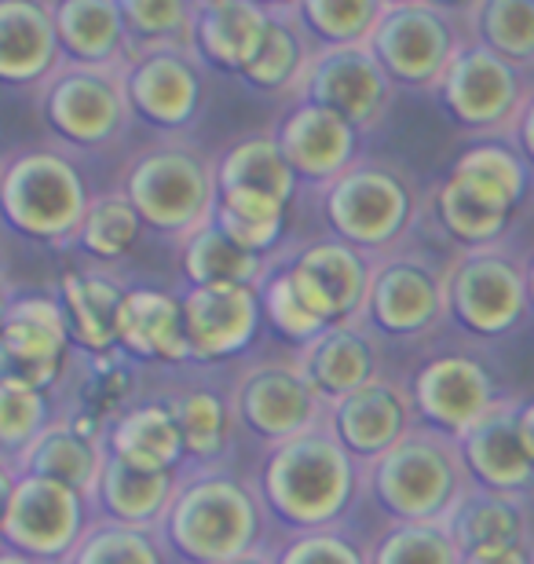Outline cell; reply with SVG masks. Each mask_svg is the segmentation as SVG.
<instances>
[{"label":"cell","instance_id":"obj_19","mask_svg":"<svg viewBox=\"0 0 534 564\" xmlns=\"http://www.w3.org/2000/svg\"><path fill=\"white\" fill-rule=\"evenodd\" d=\"M414 425L422 422H417L411 386H400V381L384 375L373 378L367 389L329 403L326 414V429L348 447V455L362 469L373 466L381 455H389Z\"/></svg>","mask_w":534,"mask_h":564},{"label":"cell","instance_id":"obj_8","mask_svg":"<svg viewBox=\"0 0 534 564\" xmlns=\"http://www.w3.org/2000/svg\"><path fill=\"white\" fill-rule=\"evenodd\" d=\"M92 521V502L81 491L4 466V521H0L4 550L41 564H66Z\"/></svg>","mask_w":534,"mask_h":564},{"label":"cell","instance_id":"obj_31","mask_svg":"<svg viewBox=\"0 0 534 564\" xmlns=\"http://www.w3.org/2000/svg\"><path fill=\"white\" fill-rule=\"evenodd\" d=\"M107 455L135 469L179 473L187 447L168 403H135L107 425Z\"/></svg>","mask_w":534,"mask_h":564},{"label":"cell","instance_id":"obj_27","mask_svg":"<svg viewBox=\"0 0 534 564\" xmlns=\"http://www.w3.org/2000/svg\"><path fill=\"white\" fill-rule=\"evenodd\" d=\"M118 348L146 364H187L184 301L154 286H135L121 304Z\"/></svg>","mask_w":534,"mask_h":564},{"label":"cell","instance_id":"obj_30","mask_svg":"<svg viewBox=\"0 0 534 564\" xmlns=\"http://www.w3.org/2000/svg\"><path fill=\"white\" fill-rule=\"evenodd\" d=\"M450 176L469 191L476 202H483L487 209L513 217L531 195L534 169L527 158L509 147V140H480L469 143L465 151L454 158Z\"/></svg>","mask_w":534,"mask_h":564},{"label":"cell","instance_id":"obj_26","mask_svg":"<svg viewBox=\"0 0 534 564\" xmlns=\"http://www.w3.org/2000/svg\"><path fill=\"white\" fill-rule=\"evenodd\" d=\"M55 22L70 66L121 74L132 59L121 0H55Z\"/></svg>","mask_w":534,"mask_h":564},{"label":"cell","instance_id":"obj_11","mask_svg":"<svg viewBox=\"0 0 534 564\" xmlns=\"http://www.w3.org/2000/svg\"><path fill=\"white\" fill-rule=\"evenodd\" d=\"M527 93L531 85L516 66H509L502 55H494L483 44L469 41L439 82L436 99L454 126L487 140H509L520 110L527 104Z\"/></svg>","mask_w":534,"mask_h":564},{"label":"cell","instance_id":"obj_20","mask_svg":"<svg viewBox=\"0 0 534 564\" xmlns=\"http://www.w3.org/2000/svg\"><path fill=\"white\" fill-rule=\"evenodd\" d=\"M179 301L195 364H220L246 352L264 323L260 286H187Z\"/></svg>","mask_w":534,"mask_h":564},{"label":"cell","instance_id":"obj_42","mask_svg":"<svg viewBox=\"0 0 534 564\" xmlns=\"http://www.w3.org/2000/svg\"><path fill=\"white\" fill-rule=\"evenodd\" d=\"M121 15L129 26L132 55L190 52L195 4L187 0H121Z\"/></svg>","mask_w":534,"mask_h":564},{"label":"cell","instance_id":"obj_14","mask_svg":"<svg viewBox=\"0 0 534 564\" xmlns=\"http://www.w3.org/2000/svg\"><path fill=\"white\" fill-rule=\"evenodd\" d=\"M74 345L70 319L59 297L19 293L4 304V345H0V378L48 392L63 378L66 348Z\"/></svg>","mask_w":534,"mask_h":564},{"label":"cell","instance_id":"obj_36","mask_svg":"<svg viewBox=\"0 0 534 564\" xmlns=\"http://www.w3.org/2000/svg\"><path fill=\"white\" fill-rule=\"evenodd\" d=\"M179 261H184L190 286H264L268 275L275 272L264 257L235 246L216 224H206L179 246Z\"/></svg>","mask_w":534,"mask_h":564},{"label":"cell","instance_id":"obj_4","mask_svg":"<svg viewBox=\"0 0 534 564\" xmlns=\"http://www.w3.org/2000/svg\"><path fill=\"white\" fill-rule=\"evenodd\" d=\"M0 206L22 239L70 246L92 206L81 165L59 147H19L0 169Z\"/></svg>","mask_w":534,"mask_h":564},{"label":"cell","instance_id":"obj_34","mask_svg":"<svg viewBox=\"0 0 534 564\" xmlns=\"http://www.w3.org/2000/svg\"><path fill=\"white\" fill-rule=\"evenodd\" d=\"M315 59V44L297 26L286 4H271V26L257 63L242 74V82L260 96H297V88Z\"/></svg>","mask_w":534,"mask_h":564},{"label":"cell","instance_id":"obj_46","mask_svg":"<svg viewBox=\"0 0 534 564\" xmlns=\"http://www.w3.org/2000/svg\"><path fill=\"white\" fill-rule=\"evenodd\" d=\"M260 297H264V319L279 337H286L290 345H312L315 337H323L329 326L308 308V301L301 297L297 286L290 279V268H275L268 275V282L260 286Z\"/></svg>","mask_w":534,"mask_h":564},{"label":"cell","instance_id":"obj_23","mask_svg":"<svg viewBox=\"0 0 534 564\" xmlns=\"http://www.w3.org/2000/svg\"><path fill=\"white\" fill-rule=\"evenodd\" d=\"M520 408H524V400L505 397L458 444L476 488L527 499L534 491V458L520 440Z\"/></svg>","mask_w":534,"mask_h":564},{"label":"cell","instance_id":"obj_38","mask_svg":"<svg viewBox=\"0 0 534 564\" xmlns=\"http://www.w3.org/2000/svg\"><path fill=\"white\" fill-rule=\"evenodd\" d=\"M290 15L308 33L315 52L370 44L384 0H286Z\"/></svg>","mask_w":534,"mask_h":564},{"label":"cell","instance_id":"obj_29","mask_svg":"<svg viewBox=\"0 0 534 564\" xmlns=\"http://www.w3.org/2000/svg\"><path fill=\"white\" fill-rule=\"evenodd\" d=\"M4 466L33 473V477L59 480L92 502L107 466V444L81 436L70 422H52L26 451H19L15 458H4Z\"/></svg>","mask_w":534,"mask_h":564},{"label":"cell","instance_id":"obj_32","mask_svg":"<svg viewBox=\"0 0 534 564\" xmlns=\"http://www.w3.org/2000/svg\"><path fill=\"white\" fill-rule=\"evenodd\" d=\"M129 290L103 272H66L59 282V301L70 319L74 345L85 352L107 356L118 348V319Z\"/></svg>","mask_w":534,"mask_h":564},{"label":"cell","instance_id":"obj_21","mask_svg":"<svg viewBox=\"0 0 534 564\" xmlns=\"http://www.w3.org/2000/svg\"><path fill=\"white\" fill-rule=\"evenodd\" d=\"M275 140L301 184L326 187L359 162V129L334 110L297 99L279 121Z\"/></svg>","mask_w":534,"mask_h":564},{"label":"cell","instance_id":"obj_17","mask_svg":"<svg viewBox=\"0 0 534 564\" xmlns=\"http://www.w3.org/2000/svg\"><path fill=\"white\" fill-rule=\"evenodd\" d=\"M121 85L132 118L157 132L190 129L206 104V82L195 52L132 55L121 70Z\"/></svg>","mask_w":534,"mask_h":564},{"label":"cell","instance_id":"obj_53","mask_svg":"<svg viewBox=\"0 0 534 564\" xmlns=\"http://www.w3.org/2000/svg\"><path fill=\"white\" fill-rule=\"evenodd\" d=\"M0 564H41V561L22 557V554H15V550H4V554H0Z\"/></svg>","mask_w":534,"mask_h":564},{"label":"cell","instance_id":"obj_44","mask_svg":"<svg viewBox=\"0 0 534 564\" xmlns=\"http://www.w3.org/2000/svg\"><path fill=\"white\" fill-rule=\"evenodd\" d=\"M370 564H465V554L450 524L417 521L384 528L370 546Z\"/></svg>","mask_w":534,"mask_h":564},{"label":"cell","instance_id":"obj_49","mask_svg":"<svg viewBox=\"0 0 534 564\" xmlns=\"http://www.w3.org/2000/svg\"><path fill=\"white\" fill-rule=\"evenodd\" d=\"M509 140L516 143V151L524 154L527 165L534 169V88L527 93V104H524V110H520V118H516L513 132H509Z\"/></svg>","mask_w":534,"mask_h":564},{"label":"cell","instance_id":"obj_2","mask_svg":"<svg viewBox=\"0 0 534 564\" xmlns=\"http://www.w3.org/2000/svg\"><path fill=\"white\" fill-rule=\"evenodd\" d=\"M264 499L231 473L184 477L162 524V543L179 564H231L260 550Z\"/></svg>","mask_w":534,"mask_h":564},{"label":"cell","instance_id":"obj_51","mask_svg":"<svg viewBox=\"0 0 534 564\" xmlns=\"http://www.w3.org/2000/svg\"><path fill=\"white\" fill-rule=\"evenodd\" d=\"M520 440H524L527 455L534 458V400H527L524 408H520Z\"/></svg>","mask_w":534,"mask_h":564},{"label":"cell","instance_id":"obj_7","mask_svg":"<svg viewBox=\"0 0 534 564\" xmlns=\"http://www.w3.org/2000/svg\"><path fill=\"white\" fill-rule=\"evenodd\" d=\"M465 8L432 4V0H384L381 22L370 37L384 74L395 88L436 93L450 63L469 44Z\"/></svg>","mask_w":534,"mask_h":564},{"label":"cell","instance_id":"obj_41","mask_svg":"<svg viewBox=\"0 0 534 564\" xmlns=\"http://www.w3.org/2000/svg\"><path fill=\"white\" fill-rule=\"evenodd\" d=\"M432 213H436V224L443 228V235L461 246V253L502 246L509 220H513V217H502V213L487 209L483 202H476L450 173L432 191Z\"/></svg>","mask_w":534,"mask_h":564},{"label":"cell","instance_id":"obj_45","mask_svg":"<svg viewBox=\"0 0 534 564\" xmlns=\"http://www.w3.org/2000/svg\"><path fill=\"white\" fill-rule=\"evenodd\" d=\"M165 554L168 550L157 532L96 517L66 564H165Z\"/></svg>","mask_w":534,"mask_h":564},{"label":"cell","instance_id":"obj_9","mask_svg":"<svg viewBox=\"0 0 534 564\" xmlns=\"http://www.w3.org/2000/svg\"><path fill=\"white\" fill-rule=\"evenodd\" d=\"M447 323L472 337L513 334L531 312L527 264H520L502 246L465 250L443 272Z\"/></svg>","mask_w":534,"mask_h":564},{"label":"cell","instance_id":"obj_12","mask_svg":"<svg viewBox=\"0 0 534 564\" xmlns=\"http://www.w3.org/2000/svg\"><path fill=\"white\" fill-rule=\"evenodd\" d=\"M37 107L44 126L55 132V140L77 147V151L113 147L132 121L121 74L88 70V66L70 63L41 88Z\"/></svg>","mask_w":534,"mask_h":564},{"label":"cell","instance_id":"obj_50","mask_svg":"<svg viewBox=\"0 0 534 564\" xmlns=\"http://www.w3.org/2000/svg\"><path fill=\"white\" fill-rule=\"evenodd\" d=\"M465 564H534V546H494L465 554Z\"/></svg>","mask_w":534,"mask_h":564},{"label":"cell","instance_id":"obj_52","mask_svg":"<svg viewBox=\"0 0 534 564\" xmlns=\"http://www.w3.org/2000/svg\"><path fill=\"white\" fill-rule=\"evenodd\" d=\"M231 564H275V554L271 550H253V554H246V557H238V561H231Z\"/></svg>","mask_w":534,"mask_h":564},{"label":"cell","instance_id":"obj_47","mask_svg":"<svg viewBox=\"0 0 534 564\" xmlns=\"http://www.w3.org/2000/svg\"><path fill=\"white\" fill-rule=\"evenodd\" d=\"M48 425V392L22 386L15 378H0V447H4V458L26 451Z\"/></svg>","mask_w":534,"mask_h":564},{"label":"cell","instance_id":"obj_24","mask_svg":"<svg viewBox=\"0 0 534 564\" xmlns=\"http://www.w3.org/2000/svg\"><path fill=\"white\" fill-rule=\"evenodd\" d=\"M271 26V4L257 0H195L190 52L212 70L242 77L257 63Z\"/></svg>","mask_w":534,"mask_h":564},{"label":"cell","instance_id":"obj_15","mask_svg":"<svg viewBox=\"0 0 534 564\" xmlns=\"http://www.w3.org/2000/svg\"><path fill=\"white\" fill-rule=\"evenodd\" d=\"M411 397L417 422L454 440H461L505 400L491 370L469 352H443L425 359L411 381Z\"/></svg>","mask_w":534,"mask_h":564},{"label":"cell","instance_id":"obj_39","mask_svg":"<svg viewBox=\"0 0 534 564\" xmlns=\"http://www.w3.org/2000/svg\"><path fill=\"white\" fill-rule=\"evenodd\" d=\"M212 224L235 246H242L246 253L271 261V253L286 242L290 206H279V202H271L264 195H246V191H220L216 195Z\"/></svg>","mask_w":534,"mask_h":564},{"label":"cell","instance_id":"obj_1","mask_svg":"<svg viewBox=\"0 0 534 564\" xmlns=\"http://www.w3.org/2000/svg\"><path fill=\"white\" fill-rule=\"evenodd\" d=\"M359 488L362 466L326 425L268 447L257 477L264 510L275 513L293 535L334 528L351 510Z\"/></svg>","mask_w":534,"mask_h":564},{"label":"cell","instance_id":"obj_10","mask_svg":"<svg viewBox=\"0 0 534 564\" xmlns=\"http://www.w3.org/2000/svg\"><path fill=\"white\" fill-rule=\"evenodd\" d=\"M231 411L246 433H253L264 447H275L323 429L329 403L312 389L297 359H268L238 370Z\"/></svg>","mask_w":534,"mask_h":564},{"label":"cell","instance_id":"obj_43","mask_svg":"<svg viewBox=\"0 0 534 564\" xmlns=\"http://www.w3.org/2000/svg\"><path fill=\"white\" fill-rule=\"evenodd\" d=\"M143 220L124 191H103V195H92V206H88V217L81 224V235H77V246L92 257V261H121L124 253L140 242L143 235Z\"/></svg>","mask_w":534,"mask_h":564},{"label":"cell","instance_id":"obj_37","mask_svg":"<svg viewBox=\"0 0 534 564\" xmlns=\"http://www.w3.org/2000/svg\"><path fill=\"white\" fill-rule=\"evenodd\" d=\"M469 41L502 55L520 74L534 70V0H476L465 4Z\"/></svg>","mask_w":534,"mask_h":564},{"label":"cell","instance_id":"obj_25","mask_svg":"<svg viewBox=\"0 0 534 564\" xmlns=\"http://www.w3.org/2000/svg\"><path fill=\"white\" fill-rule=\"evenodd\" d=\"M297 367L312 389L319 392L326 403H337L351 397V392L367 389L373 378H381V356L373 330L367 323H340L329 326L323 337L312 345L297 348Z\"/></svg>","mask_w":534,"mask_h":564},{"label":"cell","instance_id":"obj_22","mask_svg":"<svg viewBox=\"0 0 534 564\" xmlns=\"http://www.w3.org/2000/svg\"><path fill=\"white\" fill-rule=\"evenodd\" d=\"M66 66L52 0H0V82L41 88Z\"/></svg>","mask_w":534,"mask_h":564},{"label":"cell","instance_id":"obj_54","mask_svg":"<svg viewBox=\"0 0 534 564\" xmlns=\"http://www.w3.org/2000/svg\"><path fill=\"white\" fill-rule=\"evenodd\" d=\"M527 293H531V312H534V257L527 261Z\"/></svg>","mask_w":534,"mask_h":564},{"label":"cell","instance_id":"obj_28","mask_svg":"<svg viewBox=\"0 0 534 564\" xmlns=\"http://www.w3.org/2000/svg\"><path fill=\"white\" fill-rule=\"evenodd\" d=\"M184 477L179 473H151V469H135L129 462L107 455L103 477H99L96 491V513L107 521L143 528V532H162L168 510L176 502V491Z\"/></svg>","mask_w":534,"mask_h":564},{"label":"cell","instance_id":"obj_18","mask_svg":"<svg viewBox=\"0 0 534 564\" xmlns=\"http://www.w3.org/2000/svg\"><path fill=\"white\" fill-rule=\"evenodd\" d=\"M373 268L367 253L340 239H319L293 257L290 279L308 308L319 315L326 326L340 323H367L370 290H373Z\"/></svg>","mask_w":534,"mask_h":564},{"label":"cell","instance_id":"obj_13","mask_svg":"<svg viewBox=\"0 0 534 564\" xmlns=\"http://www.w3.org/2000/svg\"><path fill=\"white\" fill-rule=\"evenodd\" d=\"M443 272L422 253L395 250L378 257L373 268V290L367 326L373 334L389 337H425L447 323V293H443Z\"/></svg>","mask_w":534,"mask_h":564},{"label":"cell","instance_id":"obj_33","mask_svg":"<svg viewBox=\"0 0 534 564\" xmlns=\"http://www.w3.org/2000/svg\"><path fill=\"white\" fill-rule=\"evenodd\" d=\"M216 191H246V195H264L279 206H293L301 180L290 169L275 137H242L216 162Z\"/></svg>","mask_w":534,"mask_h":564},{"label":"cell","instance_id":"obj_5","mask_svg":"<svg viewBox=\"0 0 534 564\" xmlns=\"http://www.w3.org/2000/svg\"><path fill=\"white\" fill-rule=\"evenodd\" d=\"M121 191L140 213L143 228L184 246L212 224L216 165L184 143H154L124 165Z\"/></svg>","mask_w":534,"mask_h":564},{"label":"cell","instance_id":"obj_35","mask_svg":"<svg viewBox=\"0 0 534 564\" xmlns=\"http://www.w3.org/2000/svg\"><path fill=\"white\" fill-rule=\"evenodd\" d=\"M450 532L458 539L461 554L494 546H531L527 543V510L516 495H498L472 488L450 517Z\"/></svg>","mask_w":534,"mask_h":564},{"label":"cell","instance_id":"obj_3","mask_svg":"<svg viewBox=\"0 0 534 564\" xmlns=\"http://www.w3.org/2000/svg\"><path fill=\"white\" fill-rule=\"evenodd\" d=\"M362 484L392 524H447L476 488L458 440L428 425H414L389 455L362 469Z\"/></svg>","mask_w":534,"mask_h":564},{"label":"cell","instance_id":"obj_16","mask_svg":"<svg viewBox=\"0 0 534 564\" xmlns=\"http://www.w3.org/2000/svg\"><path fill=\"white\" fill-rule=\"evenodd\" d=\"M392 96L395 85L378 63V55L370 52V44L315 52L308 74H304L297 88V99L334 110V115L351 121L359 132L373 129L389 115Z\"/></svg>","mask_w":534,"mask_h":564},{"label":"cell","instance_id":"obj_6","mask_svg":"<svg viewBox=\"0 0 534 564\" xmlns=\"http://www.w3.org/2000/svg\"><path fill=\"white\" fill-rule=\"evenodd\" d=\"M319 202L329 235L367 257L403 250L422 209L406 173L384 162H356L345 176L319 191Z\"/></svg>","mask_w":534,"mask_h":564},{"label":"cell","instance_id":"obj_48","mask_svg":"<svg viewBox=\"0 0 534 564\" xmlns=\"http://www.w3.org/2000/svg\"><path fill=\"white\" fill-rule=\"evenodd\" d=\"M275 564H370V550H362L337 528H323V532L290 535L275 550Z\"/></svg>","mask_w":534,"mask_h":564},{"label":"cell","instance_id":"obj_40","mask_svg":"<svg viewBox=\"0 0 534 564\" xmlns=\"http://www.w3.org/2000/svg\"><path fill=\"white\" fill-rule=\"evenodd\" d=\"M168 411L179 425V436H184L187 458L195 462H220L231 447V433H235V411H231V397H220L216 389H184L168 400Z\"/></svg>","mask_w":534,"mask_h":564}]
</instances>
